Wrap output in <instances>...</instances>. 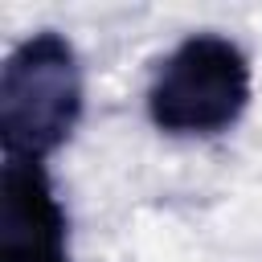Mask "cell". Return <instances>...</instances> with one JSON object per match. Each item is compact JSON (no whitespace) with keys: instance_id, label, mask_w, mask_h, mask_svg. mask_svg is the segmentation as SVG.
Returning a JSON list of instances; mask_svg holds the SVG:
<instances>
[{"instance_id":"1","label":"cell","mask_w":262,"mask_h":262,"mask_svg":"<svg viewBox=\"0 0 262 262\" xmlns=\"http://www.w3.org/2000/svg\"><path fill=\"white\" fill-rule=\"evenodd\" d=\"M82 115V70L74 45L45 29L25 37L0 74V135L8 160H45Z\"/></svg>"},{"instance_id":"2","label":"cell","mask_w":262,"mask_h":262,"mask_svg":"<svg viewBox=\"0 0 262 262\" xmlns=\"http://www.w3.org/2000/svg\"><path fill=\"white\" fill-rule=\"evenodd\" d=\"M250 102V61L217 33L184 37L147 90V115L168 135H217Z\"/></svg>"},{"instance_id":"3","label":"cell","mask_w":262,"mask_h":262,"mask_svg":"<svg viewBox=\"0 0 262 262\" xmlns=\"http://www.w3.org/2000/svg\"><path fill=\"white\" fill-rule=\"evenodd\" d=\"M0 262H70L66 213L37 160H8L0 176Z\"/></svg>"}]
</instances>
